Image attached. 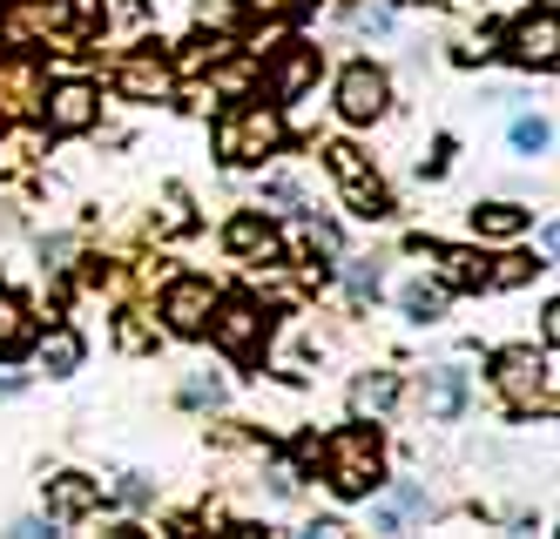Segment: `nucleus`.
<instances>
[{
	"label": "nucleus",
	"instance_id": "f257e3e1",
	"mask_svg": "<svg viewBox=\"0 0 560 539\" xmlns=\"http://www.w3.org/2000/svg\"><path fill=\"white\" fill-rule=\"evenodd\" d=\"M325 472H331V492L338 500H372L385 485V452H378V432L351 425L338 438H325Z\"/></svg>",
	"mask_w": 560,
	"mask_h": 539
},
{
	"label": "nucleus",
	"instance_id": "f03ea898",
	"mask_svg": "<svg viewBox=\"0 0 560 539\" xmlns=\"http://www.w3.org/2000/svg\"><path fill=\"white\" fill-rule=\"evenodd\" d=\"M277 142H284V115H277L270 102L230 108V115L217 121V155L230 162V169H250V162L277 155Z\"/></svg>",
	"mask_w": 560,
	"mask_h": 539
},
{
	"label": "nucleus",
	"instance_id": "7ed1b4c3",
	"mask_svg": "<svg viewBox=\"0 0 560 539\" xmlns=\"http://www.w3.org/2000/svg\"><path fill=\"white\" fill-rule=\"evenodd\" d=\"M493 385L506 391V405L513 411H553V364L547 358H534V351H506L500 364H493Z\"/></svg>",
	"mask_w": 560,
	"mask_h": 539
},
{
	"label": "nucleus",
	"instance_id": "20e7f679",
	"mask_svg": "<svg viewBox=\"0 0 560 539\" xmlns=\"http://www.w3.org/2000/svg\"><path fill=\"white\" fill-rule=\"evenodd\" d=\"M210 330H217V344H223L230 358H257V351H264V310L244 304V297L217 304V310H210Z\"/></svg>",
	"mask_w": 560,
	"mask_h": 539
},
{
	"label": "nucleus",
	"instance_id": "39448f33",
	"mask_svg": "<svg viewBox=\"0 0 560 539\" xmlns=\"http://www.w3.org/2000/svg\"><path fill=\"white\" fill-rule=\"evenodd\" d=\"M385 95H392V81H385L372 61H358V68L338 74V115H345V121H372V115H385Z\"/></svg>",
	"mask_w": 560,
	"mask_h": 539
},
{
	"label": "nucleus",
	"instance_id": "423d86ee",
	"mask_svg": "<svg viewBox=\"0 0 560 539\" xmlns=\"http://www.w3.org/2000/svg\"><path fill=\"white\" fill-rule=\"evenodd\" d=\"M210 310H217V290H210L203 277H183V283H170V297H163V317H170V330H183V338H203V330H210Z\"/></svg>",
	"mask_w": 560,
	"mask_h": 539
},
{
	"label": "nucleus",
	"instance_id": "0eeeda50",
	"mask_svg": "<svg viewBox=\"0 0 560 539\" xmlns=\"http://www.w3.org/2000/svg\"><path fill=\"white\" fill-rule=\"evenodd\" d=\"M331 176H338V183L351 189L358 216H385V210H392V202H385V189L372 183V169H365V155H358V149H345V142L331 149Z\"/></svg>",
	"mask_w": 560,
	"mask_h": 539
},
{
	"label": "nucleus",
	"instance_id": "6e6552de",
	"mask_svg": "<svg viewBox=\"0 0 560 539\" xmlns=\"http://www.w3.org/2000/svg\"><path fill=\"white\" fill-rule=\"evenodd\" d=\"M68 21V0H14L8 14H0V34L8 40H34V34H55Z\"/></svg>",
	"mask_w": 560,
	"mask_h": 539
},
{
	"label": "nucleus",
	"instance_id": "1a4fd4ad",
	"mask_svg": "<svg viewBox=\"0 0 560 539\" xmlns=\"http://www.w3.org/2000/svg\"><path fill=\"white\" fill-rule=\"evenodd\" d=\"M89 121H95V89L89 81H68V89L48 95V129L55 136H82Z\"/></svg>",
	"mask_w": 560,
	"mask_h": 539
},
{
	"label": "nucleus",
	"instance_id": "9d476101",
	"mask_svg": "<svg viewBox=\"0 0 560 539\" xmlns=\"http://www.w3.org/2000/svg\"><path fill=\"white\" fill-rule=\"evenodd\" d=\"M34 102H42V68L34 61H0V115H27Z\"/></svg>",
	"mask_w": 560,
	"mask_h": 539
},
{
	"label": "nucleus",
	"instance_id": "9b49d317",
	"mask_svg": "<svg viewBox=\"0 0 560 539\" xmlns=\"http://www.w3.org/2000/svg\"><path fill=\"white\" fill-rule=\"evenodd\" d=\"M115 89H122V95H136V102H163V95H170V61L136 55V61H122V68H115Z\"/></svg>",
	"mask_w": 560,
	"mask_h": 539
},
{
	"label": "nucleus",
	"instance_id": "f8f14e48",
	"mask_svg": "<svg viewBox=\"0 0 560 539\" xmlns=\"http://www.w3.org/2000/svg\"><path fill=\"white\" fill-rule=\"evenodd\" d=\"M553 48H560V21L553 14H534V21L513 27V55L527 68H553Z\"/></svg>",
	"mask_w": 560,
	"mask_h": 539
},
{
	"label": "nucleus",
	"instance_id": "ddd939ff",
	"mask_svg": "<svg viewBox=\"0 0 560 539\" xmlns=\"http://www.w3.org/2000/svg\"><path fill=\"white\" fill-rule=\"evenodd\" d=\"M311 74H317V48H284V61L270 68V81H264V89H270L277 102H291V95L304 89Z\"/></svg>",
	"mask_w": 560,
	"mask_h": 539
},
{
	"label": "nucleus",
	"instance_id": "4468645a",
	"mask_svg": "<svg viewBox=\"0 0 560 539\" xmlns=\"http://www.w3.org/2000/svg\"><path fill=\"white\" fill-rule=\"evenodd\" d=\"M95 506V485L82 479V472H61V479H48V513L55 519H82Z\"/></svg>",
	"mask_w": 560,
	"mask_h": 539
},
{
	"label": "nucleus",
	"instance_id": "2eb2a0df",
	"mask_svg": "<svg viewBox=\"0 0 560 539\" xmlns=\"http://www.w3.org/2000/svg\"><path fill=\"white\" fill-rule=\"evenodd\" d=\"M230 250L236 257H277V230L264 216H236L230 223Z\"/></svg>",
	"mask_w": 560,
	"mask_h": 539
},
{
	"label": "nucleus",
	"instance_id": "dca6fc26",
	"mask_svg": "<svg viewBox=\"0 0 560 539\" xmlns=\"http://www.w3.org/2000/svg\"><path fill=\"white\" fill-rule=\"evenodd\" d=\"M392 398H398V378H392V371H372V378L351 385V411H365V419H378Z\"/></svg>",
	"mask_w": 560,
	"mask_h": 539
},
{
	"label": "nucleus",
	"instance_id": "f3484780",
	"mask_svg": "<svg viewBox=\"0 0 560 539\" xmlns=\"http://www.w3.org/2000/svg\"><path fill=\"white\" fill-rule=\"evenodd\" d=\"M27 338H34V324H27V304H21V297H0V358L27 351Z\"/></svg>",
	"mask_w": 560,
	"mask_h": 539
},
{
	"label": "nucleus",
	"instance_id": "a211bd4d",
	"mask_svg": "<svg viewBox=\"0 0 560 539\" xmlns=\"http://www.w3.org/2000/svg\"><path fill=\"white\" fill-rule=\"evenodd\" d=\"M472 223H479V236H520L527 230V210L520 202H487V210H472Z\"/></svg>",
	"mask_w": 560,
	"mask_h": 539
},
{
	"label": "nucleus",
	"instance_id": "6ab92c4d",
	"mask_svg": "<svg viewBox=\"0 0 560 539\" xmlns=\"http://www.w3.org/2000/svg\"><path fill=\"white\" fill-rule=\"evenodd\" d=\"M42 364L55 371V378H68V371L82 364V338H74V330H48V338H42Z\"/></svg>",
	"mask_w": 560,
	"mask_h": 539
},
{
	"label": "nucleus",
	"instance_id": "aec40b11",
	"mask_svg": "<svg viewBox=\"0 0 560 539\" xmlns=\"http://www.w3.org/2000/svg\"><path fill=\"white\" fill-rule=\"evenodd\" d=\"M439 270H446L453 290H487V263H479L472 250H446V257H439Z\"/></svg>",
	"mask_w": 560,
	"mask_h": 539
},
{
	"label": "nucleus",
	"instance_id": "412c9836",
	"mask_svg": "<svg viewBox=\"0 0 560 539\" xmlns=\"http://www.w3.org/2000/svg\"><path fill=\"white\" fill-rule=\"evenodd\" d=\"M425 398H432V411H446V419H453L459 398H466V371H453V364L432 371V391H425Z\"/></svg>",
	"mask_w": 560,
	"mask_h": 539
},
{
	"label": "nucleus",
	"instance_id": "4be33fe9",
	"mask_svg": "<svg viewBox=\"0 0 560 539\" xmlns=\"http://www.w3.org/2000/svg\"><path fill=\"white\" fill-rule=\"evenodd\" d=\"M547 142H553V129H547L540 115H520V121H513V149H520V155H547Z\"/></svg>",
	"mask_w": 560,
	"mask_h": 539
},
{
	"label": "nucleus",
	"instance_id": "5701e85b",
	"mask_svg": "<svg viewBox=\"0 0 560 539\" xmlns=\"http://www.w3.org/2000/svg\"><path fill=\"white\" fill-rule=\"evenodd\" d=\"M406 513H425V485H398V492H392V506L378 513V526H398Z\"/></svg>",
	"mask_w": 560,
	"mask_h": 539
},
{
	"label": "nucleus",
	"instance_id": "b1692460",
	"mask_svg": "<svg viewBox=\"0 0 560 539\" xmlns=\"http://www.w3.org/2000/svg\"><path fill=\"white\" fill-rule=\"evenodd\" d=\"M439 304H446V297H439L432 283H412V290H406V317H419V324H432V317H439Z\"/></svg>",
	"mask_w": 560,
	"mask_h": 539
},
{
	"label": "nucleus",
	"instance_id": "393cba45",
	"mask_svg": "<svg viewBox=\"0 0 560 539\" xmlns=\"http://www.w3.org/2000/svg\"><path fill=\"white\" fill-rule=\"evenodd\" d=\"M345 283H351V297H378V270H365V263H358Z\"/></svg>",
	"mask_w": 560,
	"mask_h": 539
},
{
	"label": "nucleus",
	"instance_id": "a878e982",
	"mask_svg": "<svg viewBox=\"0 0 560 539\" xmlns=\"http://www.w3.org/2000/svg\"><path fill=\"white\" fill-rule=\"evenodd\" d=\"M520 277H534V263H520V257H506L500 270H487V283H520Z\"/></svg>",
	"mask_w": 560,
	"mask_h": 539
},
{
	"label": "nucleus",
	"instance_id": "bb28decb",
	"mask_svg": "<svg viewBox=\"0 0 560 539\" xmlns=\"http://www.w3.org/2000/svg\"><path fill=\"white\" fill-rule=\"evenodd\" d=\"M183 398H189V405H217V398H223V385H217V378H196Z\"/></svg>",
	"mask_w": 560,
	"mask_h": 539
},
{
	"label": "nucleus",
	"instance_id": "cd10ccee",
	"mask_svg": "<svg viewBox=\"0 0 560 539\" xmlns=\"http://www.w3.org/2000/svg\"><path fill=\"white\" fill-rule=\"evenodd\" d=\"M358 27H365V34H385V27H392V8H365V14H358Z\"/></svg>",
	"mask_w": 560,
	"mask_h": 539
},
{
	"label": "nucleus",
	"instance_id": "c85d7f7f",
	"mask_svg": "<svg viewBox=\"0 0 560 539\" xmlns=\"http://www.w3.org/2000/svg\"><path fill=\"white\" fill-rule=\"evenodd\" d=\"M250 8H257V14H270V21H277V14H298V8H304V0H250Z\"/></svg>",
	"mask_w": 560,
	"mask_h": 539
}]
</instances>
